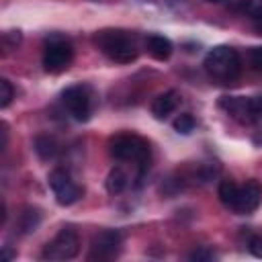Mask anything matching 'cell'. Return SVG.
Here are the masks:
<instances>
[{
    "instance_id": "obj_11",
    "label": "cell",
    "mask_w": 262,
    "mask_h": 262,
    "mask_svg": "<svg viewBox=\"0 0 262 262\" xmlns=\"http://www.w3.org/2000/svg\"><path fill=\"white\" fill-rule=\"evenodd\" d=\"M178 104H180V94H178L176 90H166V92L158 94V96L151 100L149 108H151V115H154L156 119L164 121V119H168V117L178 108Z\"/></svg>"
},
{
    "instance_id": "obj_16",
    "label": "cell",
    "mask_w": 262,
    "mask_h": 262,
    "mask_svg": "<svg viewBox=\"0 0 262 262\" xmlns=\"http://www.w3.org/2000/svg\"><path fill=\"white\" fill-rule=\"evenodd\" d=\"M125 186H127V174L121 168H113L106 176V190L111 194H119L125 190Z\"/></svg>"
},
{
    "instance_id": "obj_17",
    "label": "cell",
    "mask_w": 262,
    "mask_h": 262,
    "mask_svg": "<svg viewBox=\"0 0 262 262\" xmlns=\"http://www.w3.org/2000/svg\"><path fill=\"white\" fill-rule=\"evenodd\" d=\"M23 41V33L18 29H10V31H4L2 37H0V47H2V55H8L12 53Z\"/></svg>"
},
{
    "instance_id": "obj_21",
    "label": "cell",
    "mask_w": 262,
    "mask_h": 262,
    "mask_svg": "<svg viewBox=\"0 0 262 262\" xmlns=\"http://www.w3.org/2000/svg\"><path fill=\"white\" fill-rule=\"evenodd\" d=\"M248 63L254 72H262V47H252L248 51Z\"/></svg>"
},
{
    "instance_id": "obj_20",
    "label": "cell",
    "mask_w": 262,
    "mask_h": 262,
    "mask_svg": "<svg viewBox=\"0 0 262 262\" xmlns=\"http://www.w3.org/2000/svg\"><path fill=\"white\" fill-rule=\"evenodd\" d=\"M242 8L252 20H262V0H244Z\"/></svg>"
},
{
    "instance_id": "obj_1",
    "label": "cell",
    "mask_w": 262,
    "mask_h": 262,
    "mask_svg": "<svg viewBox=\"0 0 262 262\" xmlns=\"http://www.w3.org/2000/svg\"><path fill=\"white\" fill-rule=\"evenodd\" d=\"M92 43L115 63H131L139 55L135 37L123 29H100L92 35Z\"/></svg>"
},
{
    "instance_id": "obj_3",
    "label": "cell",
    "mask_w": 262,
    "mask_h": 262,
    "mask_svg": "<svg viewBox=\"0 0 262 262\" xmlns=\"http://www.w3.org/2000/svg\"><path fill=\"white\" fill-rule=\"evenodd\" d=\"M108 151L115 160L135 162L141 170H145L149 166V143L135 133H119V135L111 137Z\"/></svg>"
},
{
    "instance_id": "obj_8",
    "label": "cell",
    "mask_w": 262,
    "mask_h": 262,
    "mask_svg": "<svg viewBox=\"0 0 262 262\" xmlns=\"http://www.w3.org/2000/svg\"><path fill=\"white\" fill-rule=\"evenodd\" d=\"M61 102L76 121H88L92 115V92L84 84L68 86L61 92Z\"/></svg>"
},
{
    "instance_id": "obj_13",
    "label": "cell",
    "mask_w": 262,
    "mask_h": 262,
    "mask_svg": "<svg viewBox=\"0 0 262 262\" xmlns=\"http://www.w3.org/2000/svg\"><path fill=\"white\" fill-rule=\"evenodd\" d=\"M35 151L41 160H53L57 154H59V143L53 135H37L35 137Z\"/></svg>"
},
{
    "instance_id": "obj_2",
    "label": "cell",
    "mask_w": 262,
    "mask_h": 262,
    "mask_svg": "<svg viewBox=\"0 0 262 262\" xmlns=\"http://www.w3.org/2000/svg\"><path fill=\"white\" fill-rule=\"evenodd\" d=\"M203 68L213 82L233 84L242 76V57H239L237 49H233L229 45H217L205 55Z\"/></svg>"
},
{
    "instance_id": "obj_24",
    "label": "cell",
    "mask_w": 262,
    "mask_h": 262,
    "mask_svg": "<svg viewBox=\"0 0 262 262\" xmlns=\"http://www.w3.org/2000/svg\"><path fill=\"white\" fill-rule=\"evenodd\" d=\"M0 133H2V141H0V149L4 151V149H6V143H8V125H6V123H2V131H0Z\"/></svg>"
},
{
    "instance_id": "obj_12",
    "label": "cell",
    "mask_w": 262,
    "mask_h": 262,
    "mask_svg": "<svg viewBox=\"0 0 262 262\" xmlns=\"http://www.w3.org/2000/svg\"><path fill=\"white\" fill-rule=\"evenodd\" d=\"M145 49L158 61H166L172 55V43H170V39L164 37V35H158V33L145 37Z\"/></svg>"
},
{
    "instance_id": "obj_18",
    "label": "cell",
    "mask_w": 262,
    "mask_h": 262,
    "mask_svg": "<svg viewBox=\"0 0 262 262\" xmlns=\"http://www.w3.org/2000/svg\"><path fill=\"white\" fill-rule=\"evenodd\" d=\"M174 129L178 131V133H190L192 129H194V117L190 115V113H182V115H178L176 119H174Z\"/></svg>"
},
{
    "instance_id": "obj_6",
    "label": "cell",
    "mask_w": 262,
    "mask_h": 262,
    "mask_svg": "<svg viewBox=\"0 0 262 262\" xmlns=\"http://www.w3.org/2000/svg\"><path fill=\"white\" fill-rule=\"evenodd\" d=\"M80 252V237L76 229L63 227L51 242L45 244L41 258L43 260H72Z\"/></svg>"
},
{
    "instance_id": "obj_4",
    "label": "cell",
    "mask_w": 262,
    "mask_h": 262,
    "mask_svg": "<svg viewBox=\"0 0 262 262\" xmlns=\"http://www.w3.org/2000/svg\"><path fill=\"white\" fill-rule=\"evenodd\" d=\"M219 106L242 125H252L262 119V96H223Z\"/></svg>"
},
{
    "instance_id": "obj_9",
    "label": "cell",
    "mask_w": 262,
    "mask_h": 262,
    "mask_svg": "<svg viewBox=\"0 0 262 262\" xmlns=\"http://www.w3.org/2000/svg\"><path fill=\"white\" fill-rule=\"evenodd\" d=\"M47 182H49V188H51L53 194H55V201H57L59 205H63V207L74 205V203L82 196V186L70 176L68 170H61V168L51 170Z\"/></svg>"
},
{
    "instance_id": "obj_26",
    "label": "cell",
    "mask_w": 262,
    "mask_h": 262,
    "mask_svg": "<svg viewBox=\"0 0 262 262\" xmlns=\"http://www.w3.org/2000/svg\"><path fill=\"white\" fill-rule=\"evenodd\" d=\"M207 2H219V0H207Z\"/></svg>"
},
{
    "instance_id": "obj_22",
    "label": "cell",
    "mask_w": 262,
    "mask_h": 262,
    "mask_svg": "<svg viewBox=\"0 0 262 262\" xmlns=\"http://www.w3.org/2000/svg\"><path fill=\"white\" fill-rule=\"evenodd\" d=\"M188 258H190V260H213V258H217V254H215L211 248H199V250H194Z\"/></svg>"
},
{
    "instance_id": "obj_7",
    "label": "cell",
    "mask_w": 262,
    "mask_h": 262,
    "mask_svg": "<svg viewBox=\"0 0 262 262\" xmlns=\"http://www.w3.org/2000/svg\"><path fill=\"white\" fill-rule=\"evenodd\" d=\"M121 233L117 229H102L98 231L90 242L88 260L92 262H111L121 254Z\"/></svg>"
},
{
    "instance_id": "obj_14",
    "label": "cell",
    "mask_w": 262,
    "mask_h": 262,
    "mask_svg": "<svg viewBox=\"0 0 262 262\" xmlns=\"http://www.w3.org/2000/svg\"><path fill=\"white\" fill-rule=\"evenodd\" d=\"M41 221V211L37 207H25L20 213H18V221H16V229L20 233H33L37 229Z\"/></svg>"
},
{
    "instance_id": "obj_25",
    "label": "cell",
    "mask_w": 262,
    "mask_h": 262,
    "mask_svg": "<svg viewBox=\"0 0 262 262\" xmlns=\"http://www.w3.org/2000/svg\"><path fill=\"white\" fill-rule=\"evenodd\" d=\"M2 250H4V254H2V258H4V260H12V258L16 256V252H12V250H10V246H4Z\"/></svg>"
},
{
    "instance_id": "obj_19",
    "label": "cell",
    "mask_w": 262,
    "mask_h": 262,
    "mask_svg": "<svg viewBox=\"0 0 262 262\" xmlns=\"http://www.w3.org/2000/svg\"><path fill=\"white\" fill-rule=\"evenodd\" d=\"M14 98V88L6 78H0V108H6Z\"/></svg>"
},
{
    "instance_id": "obj_23",
    "label": "cell",
    "mask_w": 262,
    "mask_h": 262,
    "mask_svg": "<svg viewBox=\"0 0 262 262\" xmlns=\"http://www.w3.org/2000/svg\"><path fill=\"white\" fill-rule=\"evenodd\" d=\"M248 250L256 258H262V235H252L250 242H248Z\"/></svg>"
},
{
    "instance_id": "obj_15",
    "label": "cell",
    "mask_w": 262,
    "mask_h": 262,
    "mask_svg": "<svg viewBox=\"0 0 262 262\" xmlns=\"http://www.w3.org/2000/svg\"><path fill=\"white\" fill-rule=\"evenodd\" d=\"M217 194H219V201H221L229 211H235L237 196H239V184L233 182V180H221V182H219V188H217Z\"/></svg>"
},
{
    "instance_id": "obj_5",
    "label": "cell",
    "mask_w": 262,
    "mask_h": 262,
    "mask_svg": "<svg viewBox=\"0 0 262 262\" xmlns=\"http://www.w3.org/2000/svg\"><path fill=\"white\" fill-rule=\"evenodd\" d=\"M74 59V47L63 37H51L43 49V70L49 74H61Z\"/></svg>"
},
{
    "instance_id": "obj_10",
    "label": "cell",
    "mask_w": 262,
    "mask_h": 262,
    "mask_svg": "<svg viewBox=\"0 0 262 262\" xmlns=\"http://www.w3.org/2000/svg\"><path fill=\"white\" fill-rule=\"evenodd\" d=\"M260 203H262V184L256 178H250L239 186V196H237V205L233 213L250 215L260 207Z\"/></svg>"
}]
</instances>
